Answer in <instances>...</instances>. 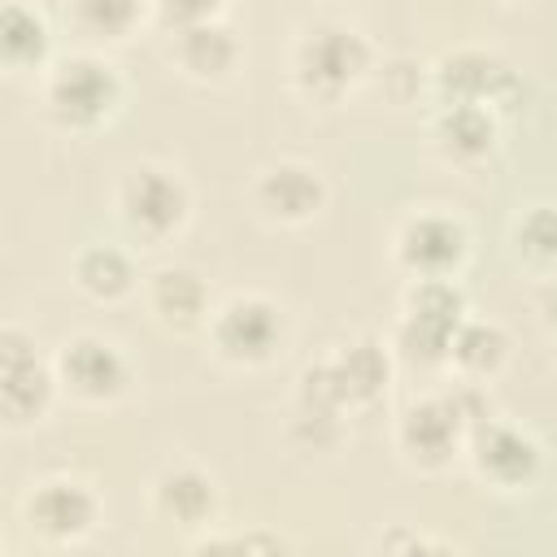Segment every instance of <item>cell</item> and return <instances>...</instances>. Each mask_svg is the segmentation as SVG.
Segmentation results:
<instances>
[{
    "instance_id": "14",
    "label": "cell",
    "mask_w": 557,
    "mask_h": 557,
    "mask_svg": "<svg viewBox=\"0 0 557 557\" xmlns=\"http://www.w3.org/2000/svg\"><path fill=\"white\" fill-rule=\"evenodd\" d=\"M444 83H448L453 91H461V96H483V91H492L496 83H505V70H500L496 61L479 57V52H461V57H453V61L444 65Z\"/></svg>"
},
{
    "instance_id": "22",
    "label": "cell",
    "mask_w": 557,
    "mask_h": 557,
    "mask_svg": "<svg viewBox=\"0 0 557 557\" xmlns=\"http://www.w3.org/2000/svg\"><path fill=\"white\" fill-rule=\"evenodd\" d=\"M522 244L531 248V252H540V257H553L557 252V213L553 209H535L527 222H522Z\"/></svg>"
},
{
    "instance_id": "15",
    "label": "cell",
    "mask_w": 557,
    "mask_h": 557,
    "mask_svg": "<svg viewBox=\"0 0 557 557\" xmlns=\"http://www.w3.org/2000/svg\"><path fill=\"white\" fill-rule=\"evenodd\" d=\"M205 300V287L196 274L187 270H161L157 274V305L170 313V318H191Z\"/></svg>"
},
{
    "instance_id": "7",
    "label": "cell",
    "mask_w": 557,
    "mask_h": 557,
    "mask_svg": "<svg viewBox=\"0 0 557 557\" xmlns=\"http://www.w3.org/2000/svg\"><path fill=\"white\" fill-rule=\"evenodd\" d=\"M30 518L52 531V535H70V531H83L87 518H91V500L83 487L74 483H48L35 500H30Z\"/></svg>"
},
{
    "instance_id": "3",
    "label": "cell",
    "mask_w": 557,
    "mask_h": 557,
    "mask_svg": "<svg viewBox=\"0 0 557 557\" xmlns=\"http://www.w3.org/2000/svg\"><path fill=\"white\" fill-rule=\"evenodd\" d=\"M183 213V187L161 170H139L126 183V218L144 231H165Z\"/></svg>"
},
{
    "instance_id": "9",
    "label": "cell",
    "mask_w": 557,
    "mask_h": 557,
    "mask_svg": "<svg viewBox=\"0 0 557 557\" xmlns=\"http://www.w3.org/2000/svg\"><path fill=\"white\" fill-rule=\"evenodd\" d=\"M261 200L274 209V213H287V218H300L318 205V178L300 165H278L265 174L261 183Z\"/></svg>"
},
{
    "instance_id": "12",
    "label": "cell",
    "mask_w": 557,
    "mask_h": 557,
    "mask_svg": "<svg viewBox=\"0 0 557 557\" xmlns=\"http://www.w3.org/2000/svg\"><path fill=\"white\" fill-rule=\"evenodd\" d=\"M231 39L226 30L218 26H187L183 30V61L196 70V74H218L226 61H231Z\"/></svg>"
},
{
    "instance_id": "19",
    "label": "cell",
    "mask_w": 557,
    "mask_h": 557,
    "mask_svg": "<svg viewBox=\"0 0 557 557\" xmlns=\"http://www.w3.org/2000/svg\"><path fill=\"white\" fill-rule=\"evenodd\" d=\"M383 374H387V366H383V357L370 348V344H357L348 357H344V370H339V383H344V392H361V396H370L379 383H383Z\"/></svg>"
},
{
    "instance_id": "5",
    "label": "cell",
    "mask_w": 557,
    "mask_h": 557,
    "mask_svg": "<svg viewBox=\"0 0 557 557\" xmlns=\"http://www.w3.org/2000/svg\"><path fill=\"white\" fill-rule=\"evenodd\" d=\"M0 361H4V409L9 413H30V409H39L44 405V396H48V374H44V366L35 361V352L22 344V335H4V352H0Z\"/></svg>"
},
{
    "instance_id": "6",
    "label": "cell",
    "mask_w": 557,
    "mask_h": 557,
    "mask_svg": "<svg viewBox=\"0 0 557 557\" xmlns=\"http://www.w3.org/2000/svg\"><path fill=\"white\" fill-rule=\"evenodd\" d=\"M61 366H65V379H70L78 392H87V396H104V392H113V387L122 383V361H117V352H113L109 344H100V339H74V344L65 348Z\"/></svg>"
},
{
    "instance_id": "11",
    "label": "cell",
    "mask_w": 557,
    "mask_h": 557,
    "mask_svg": "<svg viewBox=\"0 0 557 557\" xmlns=\"http://www.w3.org/2000/svg\"><path fill=\"white\" fill-rule=\"evenodd\" d=\"M479 453H483V466H487L496 479H522V474H531V466H535L531 440H522V435H513V431H487L483 444H479Z\"/></svg>"
},
{
    "instance_id": "18",
    "label": "cell",
    "mask_w": 557,
    "mask_h": 557,
    "mask_svg": "<svg viewBox=\"0 0 557 557\" xmlns=\"http://www.w3.org/2000/svg\"><path fill=\"white\" fill-rule=\"evenodd\" d=\"M78 278L91 287V292H117V287H126V261H122V252H113V248H91V252H83V261H78Z\"/></svg>"
},
{
    "instance_id": "24",
    "label": "cell",
    "mask_w": 557,
    "mask_h": 557,
    "mask_svg": "<svg viewBox=\"0 0 557 557\" xmlns=\"http://www.w3.org/2000/svg\"><path fill=\"white\" fill-rule=\"evenodd\" d=\"M548 309H553V313H548V318H553V322H557V292H548Z\"/></svg>"
},
{
    "instance_id": "20",
    "label": "cell",
    "mask_w": 557,
    "mask_h": 557,
    "mask_svg": "<svg viewBox=\"0 0 557 557\" xmlns=\"http://www.w3.org/2000/svg\"><path fill=\"white\" fill-rule=\"evenodd\" d=\"M453 348H457V357L461 361H470V366H487V361H496L500 357V335H496V326H461L457 335H453Z\"/></svg>"
},
{
    "instance_id": "17",
    "label": "cell",
    "mask_w": 557,
    "mask_h": 557,
    "mask_svg": "<svg viewBox=\"0 0 557 557\" xmlns=\"http://www.w3.org/2000/svg\"><path fill=\"white\" fill-rule=\"evenodd\" d=\"M444 135H448L453 148L479 152V148H487V139H492V122H487V113H483L479 104H457V109L444 117Z\"/></svg>"
},
{
    "instance_id": "10",
    "label": "cell",
    "mask_w": 557,
    "mask_h": 557,
    "mask_svg": "<svg viewBox=\"0 0 557 557\" xmlns=\"http://www.w3.org/2000/svg\"><path fill=\"white\" fill-rule=\"evenodd\" d=\"M457 435V409L444 405H418L405 418V444L422 457H444Z\"/></svg>"
},
{
    "instance_id": "16",
    "label": "cell",
    "mask_w": 557,
    "mask_h": 557,
    "mask_svg": "<svg viewBox=\"0 0 557 557\" xmlns=\"http://www.w3.org/2000/svg\"><path fill=\"white\" fill-rule=\"evenodd\" d=\"M4 52L13 61H30V57L44 52V22L22 4L4 9Z\"/></svg>"
},
{
    "instance_id": "23",
    "label": "cell",
    "mask_w": 557,
    "mask_h": 557,
    "mask_svg": "<svg viewBox=\"0 0 557 557\" xmlns=\"http://www.w3.org/2000/svg\"><path fill=\"white\" fill-rule=\"evenodd\" d=\"M218 0H161V9H165V17H174V22H187V26H196L209 9H213Z\"/></svg>"
},
{
    "instance_id": "1",
    "label": "cell",
    "mask_w": 557,
    "mask_h": 557,
    "mask_svg": "<svg viewBox=\"0 0 557 557\" xmlns=\"http://www.w3.org/2000/svg\"><path fill=\"white\" fill-rule=\"evenodd\" d=\"M361 65H366V44L339 26L313 30L300 48V70H305V83L313 87H344Z\"/></svg>"
},
{
    "instance_id": "4",
    "label": "cell",
    "mask_w": 557,
    "mask_h": 557,
    "mask_svg": "<svg viewBox=\"0 0 557 557\" xmlns=\"http://www.w3.org/2000/svg\"><path fill=\"white\" fill-rule=\"evenodd\" d=\"M278 335V318L261 300H235L218 318V344L235 357H261Z\"/></svg>"
},
{
    "instance_id": "8",
    "label": "cell",
    "mask_w": 557,
    "mask_h": 557,
    "mask_svg": "<svg viewBox=\"0 0 557 557\" xmlns=\"http://www.w3.org/2000/svg\"><path fill=\"white\" fill-rule=\"evenodd\" d=\"M461 252V231L444 218H418L405 231V257L422 270H444Z\"/></svg>"
},
{
    "instance_id": "2",
    "label": "cell",
    "mask_w": 557,
    "mask_h": 557,
    "mask_svg": "<svg viewBox=\"0 0 557 557\" xmlns=\"http://www.w3.org/2000/svg\"><path fill=\"white\" fill-rule=\"evenodd\" d=\"M113 91H117L113 74H109L104 65H96V61H70V65H61V74L52 78V104H57L65 117H74V122H87V117H96L100 109H109Z\"/></svg>"
},
{
    "instance_id": "21",
    "label": "cell",
    "mask_w": 557,
    "mask_h": 557,
    "mask_svg": "<svg viewBox=\"0 0 557 557\" xmlns=\"http://www.w3.org/2000/svg\"><path fill=\"white\" fill-rule=\"evenodd\" d=\"M74 9L96 30H122V26H131L139 0H74Z\"/></svg>"
},
{
    "instance_id": "13",
    "label": "cell",
    "mask_w": 557,
    "mask_h": 557,
    "mask_svg": "<svg viewBox=\"0 0 557 557\" xmlns=\"http://www.w3.org/2000/svg\"><path fill=\"white\" fill-rule=\"evenodd\" d=\"M209 483L200 479V474H191V470H178V474H165L161 479V509L165 513H174V518H200L205 509H209Z\"/></svg>"
}]
</instances>
